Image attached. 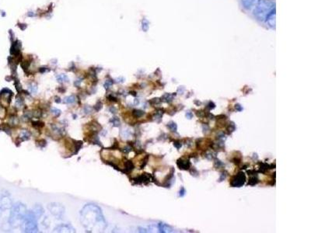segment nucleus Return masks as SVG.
<instances>
[{
    "label": "nucleus",
    "mask_w": 311,
    "mask_h": 233,
    "mask_svg": "<svg viewBox=\"0 0 311 233\" xmlns=\"http://www.w3.org/2000/svg\"><path fill=\"white\" fill-rule=\"evenodd\" d=\"M56 79L58 80V82H68L69 81L68 76L66 75H64V74H60V75H58L56 76Z\"/></svg>",
    "instance_id": "nucleus-18"
},
{
    "label": "nucleus",
    "mask_w": 311,
    "mask_h": 233,
    "mask_svg": "<svg viewBox=\"0 0 311 233\" xmlns=\"http://www.w3.org/2000/svg\"><path fill=\"white\" fill-rule=\"evenodd\" d=\"M245 175L243 172H239L238 174L235 176V177H233V179L231 180V185L233 187H240L242 185L244 184V182H245Z\"/></svg>",
    "instance_id": "nucleus-6"
},
{
    "label": "nucleus",
    "mask_w": 311,
    "mask_h": 233,
    "mask_svg": "<svg viewBox=\"0 0 311 233\" xmlns=\"http://www.w3.org/2000/svg\"><path fill=\"white\" fill-rule=\"evenodd\" d=\"M51 113H52L53 115L55 116V117H56V118H58L59 116L61 115V111L57 108H51Z\"/></svg>",
    "instance_id": "nucleus-25"
},
{
    "label": "nucleus",
    "mask_w": 311,
    "mask_h": 233,
    "mask_svg": "<svg viewBox=\"0 0 311 233\" xmlns=\"http://www.w3.org/2000/svg\"><path fill=\"white\" fill-rule=\"evenodd\" d=\"M107 99H108L110 101H112V102H117V101H118V98L116 97V96H114V94H112V93H111V94L107 96Z\"/></svg>",
    "instance_id": "nucleus-27"
},
{
    "label": "nucleus",
    "mask_w": 311,
    "mask_h": 233,
    "mask_svg": "<svg viewBox=\"0 0 311 233\" xmlns=\"http://www.w3.org/2000/svg\"><path fill=\"white\" fill-rule=\"evenodd\" d=\"M12 96H13V92L10 89H3L0 92V100H2V101L6 102L7 104H9L11 103Z\"/></svg>",
    "instance_id": "nucleus-7"
},
{
    "label": "nucleus",
    "mask_w": 311,
    "mask_h": 233,
    "mask_svg": "<svg viewBox=\"0 0 311 233\" xmlns=\"http://www.w3.org/2000/svg\"><path fill=\"white\" fill-rule=\"evenodd\" d=\"M134 169V164L132 161H126L125 163V168H124V172H130Z\"/></svg>",
    "instance_id": "nucleus-15"
},
{
    "label": "nucleus",
    "mask_w": 311,
    "mask_h": 233,
    "mask_svg": "<svg viewBox=\"0 0 311 233\" xmlns=\"http://www.w3.org/2000/svg\"><path fill=\"white\" fill-rule=\"evenodd\" d=\"M47 71H49V70L47 69L46 68H41V69H40V72H41V73H44V72H47Z\"/></svg>",
    "instance_id": "nucleus-36"
},
{
    "label": "nucleus",
    "mask_w": 311,
    "mask_h": 233,
    "mask_svg": "<svg viewBox=\"0 0 311 233\" xmlns=\"http://www.w3.org/2000/svg\"><path fill=\"white\" fill-rule=\"evenodd\" d=\"M23 98L22 96H20V95H18L16 98V105L17 106H22L23 105Z\"/></svg>",
    "instance_id": "nucleus-22"
},
{
    "label": "nucleus",
    "mask_w": 311,
    "mask_h": 233,
    "mask_svg": "<svg viewBox=\"0 0 311 233\" xmlns=\"http://www.w3.org/2000/svg\"><path fill=\"white\" fill-rule=\"evenodd\" d=\"M82 82V79H78V80H76V81L74 82V85H75L76 87H79V86H80V83Z\"/></svg>",
    "instance_id": "nucleus-32"
},
{
    "label": "nucleus",
    "mask_w": 311,
    "mask_h": 233,
    "mask_svg": "<svg viewBox=\"0 0 311 233\" xmlns=\"http://www.w3.org/2000/svg\"><path fill=\"white\" fill-rule=\"evenodd\" d=\"M103 107V103L100 101V100H98L97 103L95 104V106H93V109L95 110L96 111H100Z\"/></svg>",
    "instance_id": "nucleus-24"
},
{
    "label": "nucleus",
    "mask_w": 311,
    "mask_h": 233,
    "mask_svg": "<svg viewBox=\"0 0 311 233\" xmlns=\"http://www.w3.org/2000/svg\"><path fill=\"white\" fill-rule=\"evenodd\" d=\"M184 193H185V190H184V188H181V191H180V195H181V197H183V196H184Z\"/></svg>",
    "instance_id": "nucleus-35"
},
{
    "label": "nucleus",
    "mask_w": 311,
    "mask_h": 233,
    "mask_svg": "<svg viewBox=\"0 0 311 233\" xmlns=\"http://www.w3.org/2000/svg\"><path fill=\"white\" fill-rule=\"evenodd\" d=\"M55 232H75V229L69 224H61L56 227L54 230Z\"/></svg>",
    "instance_id": "nucleus-8"
},
{
    "label": "nucleus",
    "mask_w": 311,
    "mask_h": 233,
    "mask_svg": "<svg viewBox=\"0 0 311 233\" xmlns=\"http://www.w3.org/2000/svg\"><path fill=\"white\" fill-rule=\"evenodd\" d=\"M110 122L111 123L112 125H113V127H120L121 126V122H120V120L118 119V118H117V117H114V118H112L111 120H110Z\"/></svg>",
    "instance_id": "nucleus-20"
},
{
    "label": "nucleus",
    "mask_w": 311,
    "mask_h": 233,
    "mask_svg": "<svg viewBox=\"0 0 311 233\" xmlns=\"http://www.w3.org/2000/svg\"><path fill=\"white\" fill-rule=\"evenodd\" d=\"M186 116H188L189 117V119L191 118V116H192V114H191V113H190V112H188V113H187Z\"/></svg>",
    "instance_id": "nucleus-38"
},
{
    "label": "nucleus",
    "mask_w": 311,
    "mask_h": 233,
    "mask_svg": "<svg viewBox=\"0 0 311 233\" xmlns=\"http://www.w3.org/2000/svg\"><path fill=\"white\" fill-rule=\"evenodd\" d=\"M237 108V110L238 111H240L241 110H242V107H240V105H239V104H237V105H236V109Z\"/></svg>",
    "instance_id": "nucleus-37"
},
{
    "label": "nucleus",
    "mask_w": 311,
    "mask_h": 233,
    "mask_svg": "<svg viewBox=\"0 0 311 233\" xmlns=\"http://www.w3.org/2000/svg\"><path fill=\"white\" fill-rule=\"evenodd\" d=\"M55 103H61V99H60V97L59 96H55Z\"/></svg>",
    "instance_id": "nucleus-34"
},
{
    "label": "nucleus",
    "mask_w": 311,
    "mask_h": 233,
    "mask_svg": "<svg viewBox=\"0 0 311 233\" xmlns=\"http://www.w3.org/2000/svg\"><path fill=\"white\" fill-rule=\"evenodd\" d=\"M27 212L28 210L25 204L21 202L16 203L13 206H12L9 218V225L12 228H18L19 226H21Z\"/></svg>",
    "instance_id": "nucleus-2"
},
{
    "label": "nucleus",
    "mask_w": 311,
    "mask_h": 233,
    "mask_svg": "<svg viewBox=\"0 0 311 233\" xmlns=\"http://www.w3.org/2000/svg\"><path fill=\"white\" fill-rule=\"evenodd\" d=\"M91 111H92V108H91V107H90L89 106H85L84 111H85V113H86V114H89V113H91Z\"/></svg>",
    "instance_id": "nucleus-31"
},
{
    "label": "nucleus",
    "mask_w": 311,
    "mask_h": 233,
    "mask_svg": "<svg viewBox=\"0 0 311 233\" xmlns=\"http://www.w3.org/2000/svg\"><path fill=\"white\" fill-rule=\"evenodd\" d=\"M149 23H148V21L147 20H143L142 21V29L143 30H145V31H146L148 30V27H149V25H148Z\"/></svg>",
    "instance_id": "nucleus-30"
},
{
    "label": "nucleus",
    "mask_w": 311,
    "mask_h": 233,
    "mask_svg": "<svg viewBox=\"0 0 311 233\" xmlns=\"http://www.w3.org/2000/svg\"><path fill=\"white\" fill-rule=\"evenodd\" d=\"M48 210L53 216H55L56 218H61L65 215V208L62 204L59 203H50L48 206Z\"/></svg>",
    "instance_id": "nucleus-5"
},
{
    "label": "nucleus",
    "mask_w": 311,
    "mask_h": 233,
    "mask_svg": "<svg viewBox=\"0 0 311 233\" xmlns=\"http://www.w3.org/2000/svg\"><path fill=\"white\" fill-rule=\"evenodd\" d=\"M75 101H76V98H75V96L74 95L68 96L65 98V100H63V102L67 104L74 103H75Z\"/></svg>",
    "instance_id": "nucleus-17"
},
{
    "label": "nucleus",
    "mask_w": 311,
    "mask_h": 233,
    "mask_svg": "<svg viewBox=\"0 0 311 233\" xmlns=\"http://www.w3.org/2000/svg\"><path fill=\"white\" fill-rule=\"evenodd\" d=\"M275 8V2L270 0H257L254 9V15L258 20L264 21L268 14Z\"/></svg>",
    "instance_id": "nucleus-3"
},
{
    "label": "nucleus",
    "mask_w": 311,
    "mask_h": 233,
    "mask_svg": "<svg viewBox=\"0 0 311 233\" xmlns=\"http://www.w3.org/2000/svg\"><path fill=\"white\" fill-rule=\"evenodd\" d=\"M109 111H110V112H111L112 113H115L116 111H116V109L114 108V106H111V107H110Z\"/></svg>",
    "instance_id": "nucleus-33"
},
{
    "label": "nucleus",
    "mask_w": 311,
    "mask_h": 233,
    "mask_svg": "<svg viewBox=\"0 0 311 233\" xmlns=\"http://www.w3.org/2000/svg\"><path fill=\"white\" fill-rule=\"evenodd\" d=\"M20 49V44H18V42L16 41V42L13 44V45H12L11 49H10V53H11V54L16 55V54H19Z\"/></svg>",
    "instance_id": "nucleus-13"
},
{
    "label": "nucleus",
    "mask_w": 311,
    "mask_h": 233,
    "mask_svg": "<svg viewBox=\"0 0 311 233\" xmlns=\"http://www.w3.org/2000/svg\"><path fill=\"white\" fill-rule=\"evenodd\" d=\"M32 211L34 213V215H36L37 220H38L40 218L42 217V215H43L44 213V210L43 207L41 206V205H40V204H35V205L34 206V208H33Z\"/></svg>",
    "instance_id": "nucleus-11"
},
{
    "label": "nucleus",
    "mask_w": 311,
    "mask_h": 233,
    "mask_svg": "<svg viewBox=\"0 0 311 233\" xmlns=\"http://www.w3.org/2000/svg\"><path fill=\"white\" fill-rule=\"evenodd\" d=\"M80 221L83 226L90 232H102L107 226L102 210L94 204H87L83 208Z\"/></svg>",
    "instance_id": "nucleus-1"
},
{
    "label": "nucleus",
    "mask_w": 311,
    "mask_h": 233,
    "mask_svg": "<svg viewBox=\"0 0 311 233\" xmlns=\"http://www.w3.org/2000/svg\"><path fill=\"white\" fill-rule=\"evenodd\" d=\"M241 1H242V4L245 9H250L255 4L257 0H241Z\"/></svg>",
    "instance_id": "nucleus-14"
},
{
    "label": "nucleus",
    "mask_w": 311,
    "mask_h": 233,
    "mask_svg": "<svg viewBox=\"0 0 311 233\" xmlns=\"http://www.w3.org/2000/svg\"><path fill=\"white\" fill-rule=\"evenodd\" d=\"M23 232H38L37 218L32 210H28L23 224Z\"/></svg>",
    "instance_id": "nucleus-4"
},
{
    "label": "nucleus",
    "mask_w": 311,
    "mask_h": 233,
    "mask_svg": "<svg viewBox=\"0 0 311 233\" xmlns=\"http://www.w3.org/2000/svg\"><path fill=\"white\" fill-rule=\"evenodd\" d=\"M12 208V201L9 197L3 196L0 198V209L1 210H6Z\"/></svg>",
    "instance_id": "nucleus-9"
},
{
    "label": "nucleus",
    "mask_w": 311,
    "mask_h": 233,
    "mask_svg": "<svg viewBox=\"0 0 311 233\" xmlns=\"http://www.w3.org/2000/svg\"><path fill=\"white\" fill-rule=\"evenodd\" d=\"M32 126L35 128H41L44 126V123L41 120H33Z\"/></svg>",
    "instance_id": "nucleus-19"
},
{
    "label": "nucleus",
    "mask_w": 311,
    "mask_h": 233,
    "mask_svg": "<svg viewBox=\"0 0 311 233\" xmlns=\"http://www.w3.org/2000/svg\"><path fill=\"white\" fill-rule=\"evenodd\" d=\"M30 136H31V133L28 130H22L20 132V137H19V139L21 141H23L29 140L30 138Z\"/></svg>",
    "instance_id": "nucleus-12"
},
{
    "label": "nucleus",
    "mask_w": 311,
    "mask_h": 233,
    "mask_svg": "<svg viewBox=\"0 0 311 233\" xmlns=\"http://www.w3.org/2000/svg\"><path fill=\"white\" fill-rule=\"evenodd\" d=\"M132 114H133V116H134L135 118H141L142 116H143L144 112L142 111H139V110H134L133 112H132Z\"/></svg>",
    "instance_id": "nucleus-23"
},
{
    "label": "nucleus",
    "mask_w": 311,
    "mask_h": 233,
    "mask_svg": "<svg viewBox=\"0 0 311 233\" xmlns=\"http://www.w3.org/2000/svg\"><path fill=\"white\" fill-rule=\"evenodd\" d=\"M113 83H114V82L112 81L111 79H108V80H107V81L105 82L104 84V88L106 89H108L111 87Z\"/></svg>",
    "instance_id": "nucleus-26"
},
{
    "label": "nucleus",
    "mask_w": 311,
    "mask_h": 233,
    "mask_svg": "<svg viewBox=\"0 0 311 233\" xmlns=\"http://www.w3.org/2000/svg\"><path fill=\"white\" fill-rule=\"evenodd\" d=\"M29 89L31 93H36L37 90V86L35 85V84H31V85L30 86Z\"/></svg>",
    "instance_id": "nucleus-29"
},
{
    "label": "nucleus",
    "mask_w": 311,
    "mask_h": 233,
    "mask_svg": "<svg viewBox=\"0 0 311 233\" xmlns=\"http://www.w3.org/2000/svg\"><path fill=\"white\" fill-rule=\"evenodd\" d=\"M177 165H178L180 169H181V170H187V169H188L189 166H190V163H189L188 161L179 160L177 162Z\"/></svg>",
    "instance_id": "nucleus-16"
},
{
    "label": "nucleus",
    "mask_w": 311,
    "mask_h": 233,
    "mask_svg": "<svg viewBox=\"0 0 311 233\" xmlns=\"http://www.w3.org/2000/svg\"><path fill=\"white\" fill-rule=\"evenodd\" d=\"M167 127H168L172 131H175L176 130H177V125H176V124L173 122H170V124L167 125Z\"/></svg>",
    "instance_id": "nucleus-28"
},
{
    "label": "nucleus",
    "mask_w": 311,
    "mask_h": 233,
    "mask_svg": "<svg viewBox=\"0 0 311 233\" xmlns=\"http://www.w3.org/2000/svg\"><path fill=\"white\" fill-rule=\"evenodd\" d=\"M265 21L269 27L272 28H275V8L272 9L270 13L268 14Z\"/></svg>",
    "instance_id": "nucleus-10"
},
{
    "label": "nucleus",
    "mask_w": 311,
    "mask_h": 233,
    "mask_svg": "<svg viewBox=\"0 0 311 233\" xmlns=\"http://www.w3.org/2000/svg\"><path fill=\"white\" fill-rule=\"evenodd\" d=\"M28 16H34V14L33 13V12H30L29 13H28Z\"/></svg>",
    "instance_id": "nucleus-39"
},
{
    "label": "nucleus",
    "mask_w": 311,
    "mask_h": 233,
    "mask_svg": "<svg viewBox=\"0 0 311 233\" xmlns=\"http://www.w3.org/2000/svg\"><path fill=\"white\" fill-rule=\"evenodd\" d=\"M37 145L40 147L41 149H43V148H45L46 145H47V141L44 139H39L36 141Z\"/></svg>",
    "instance_id": "nucleus-21"
}]
</instances>
